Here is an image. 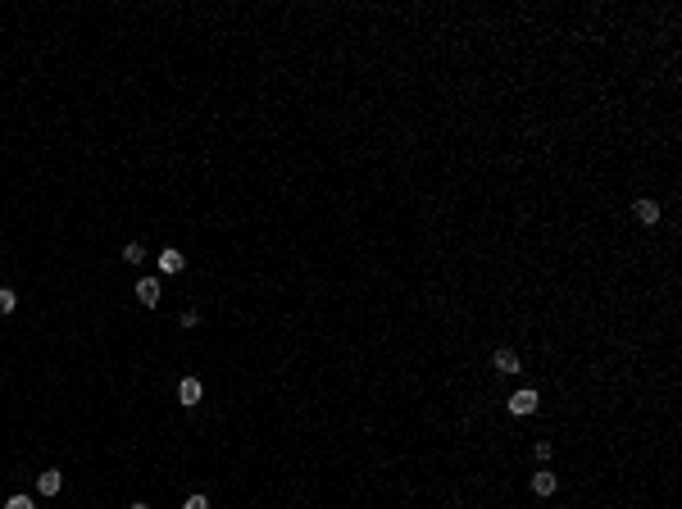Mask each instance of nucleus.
<instances>
[{
    "mask_svg": "<svg viewBox=\"0 0 682 509\" xmlns=\"http://www.w3.org/2000/svg\"><path fill=\"white\" fill-rule=\"evenodd\" d=\"M123 260L141 269V264H146V246H141V241H128V246H123Z\"/></svg>",
    "mask_w": 682,
    "mask_h": 509,
    "instance_id": "nucleus-9",
    "label": "nucleus"
},
{
    "mask_svg": "<svg viewBox=\"0 0 682 509\" xmlns=\"http://www.w3.org/2000/svg\"><path fill=\"white\" fill-rule=\"evenodd\" d=\"M14 309H19V291L0 287V314H14Z\"/></svg>",
    "mask_w": 682,
    "mask_h": 509,
    "instance_id": "nucleus-10",
    "label": "nucleus"
},
{
    "mask_svg": "<svg viewBox=\"0 0 682 509\" xmlns=\"http://www.w3.org/2000/svg\"><path fill=\"white\" fill-rule=\"evenodd\" d=\"M128 509H151V505H146V500H137V505H128Z\"/></svg>",
    "mask_w": 682,
    "mask_h": 509,
    "instance_id": "nucleus-14",
    "label": "nucleus"
},
{
    "mask_svg": "<svg viewBox=\"0 0 682 509\" xmlns=\"http://www.w3.org/2000/svg\"><path fill=\"white\" fill-rule=\"evenodd\" d=\"M491 369H496L500 378H514V373H519L523 364H519V355H514V350H509V346H500L496 355H491Z\"/></svg>",
    "mask_w": 682,
    "mask_h": 509,
    "instance_id": "nucleus-2",
    "label": "nucleus"
},
{
    "mask_svg": "<svg viewBox=\"0 0 682 509\" xmlns=\"http://www.w3.org/2000/svg\"><path fill=\"white\" fill-rule=\"evenodd\" d=\"M555 487H560V477H555L551 468H542V473H532V496H555Z\"/></svg>",
    "mask_w": 682,
    "mask_h": 509,
    "instance_id": "nucleus-8",
    "label": "nucleus"
},
{
    "mask_svg": "<svg viewBox=\"0 0 682 509\" xmlns=\"http://www.w3.org/2000/svg\"><path fill=\"white\" fill-rule=\"evenodd\" d=\"M182 509H209V500H205V496H187Z\"/></svg>",
    "mask_w": 682,
    "mask_h": 509,
    "instance_id": "nucleus-13",
    "label": "nucleus"
},
{
    "mask_svg": "<svg viewBox=\"0 0 682 509\" xmlns=\"http://www.w3.org/2000/svg\"><path fill=\"white\" fill-rule=\"evenodd\" d=\"M59 487H64V473H59V468H46V473L37 477V491H41V496H59Z\"/></svg>",
    "mask_w": 682,
    "mask_h": 509,
    "instance_id": "nucleus-7",
    "label": "nucleus"
},
{
    "mask_svg": "<svg viewBox=\"0 0 682 509\" xmlns=\"http://www.w3.org/2000/svg\"><path fill=\"white\" fill-rule=\"evenodd\" d=\"M632 218H637L641 228H655V223H660V205H655V200H646V195H641L637 205H632Z\"/></svg>",
    "mask_w": 682,
    "mask_h": 509,
    "instance_id": "nucleus-5",
    "label": "nucleus"
},
{
    "mask_svg": "<svg viewBox=\"0 0 682 509\" xmlns=\"http://www.w3.org/2000/svg\"><path fill=\"white\" fill-rule=\"evenodd\" d=\"M132 291H137V300L146 305V309H155V305H160V296H164V287H160V278H141Z\"/></svg>",
    "mask_w": 682,
    "mask_h": 509,
    "instance_id": "nucleus-3",
    "label": "nucleus"
},
{
    "mask_svg": "<svg viewBox=\"0 0 682 509\" xmlns=\"http://www.w3.org/2000/svg\"><path fill=\"white\" fill-rule=\"evenodd\" d=\"M200 396H205V387H200V378H182L178 382V401L191 410V405H200Z\"/></svg>",
    "mask_w": 682,
    "mask_h": 509,
    "instance_id": "nucleus-6",
    "label": "nucleus"
},
{
    "mask_svg": "<svg viewBox=\"0 0 682 509\" xmlns=\"http://www.w3.org/2000/svg\"><path fill=\"white\" fill-rule=\"evenodd\" d=\"M155 264H160V273H182V269H187V255H182L178 246H164Z\"/></svg>",
    "mask_w": 682,
    "mask_h": 509,
    "instance_id": "nucleus-4",
    "label": "nucleus"
},
{
    "mask_svg": "<svg viewBox=\"0 0 682 509\" xmlns=\"http://www.w3.org/2000/svg\"><path fill=\"white\" fill-rule=\"evenodd\" d=\"M537 410H542V396L532 387H519L509 396V414H514V419H528V414H537Z\"/></svg>",
    "mask_w": 682,
    "mask_h": 509,
    "instance_id": "nucleus-1",
    "label": "nucleus"
},
{
    "mask_svg": "<svg viewBox=\"0 0 682 509\" xmlns=\"http://www.w3.org/2000/svg\"><path fill=\"white\" fill-rule=\"evenodd\" d=\"M551 450H555V445L546 441V436H542V441H532V455L542 459V464H551Z\"/></svg>",
    "mask_w": 682,
    "mask_h": 509,
    "instance_id": "nucleus-11",
    "label": "nucleus"
},
{
    "mask_svg": "<svg viewBox=\"0 0 682 509\" xmlns=\"http://www.w3.org/2000/svg\"><path fill=\"white\" fill-rule=\"evenodd\" d=\"M5 509H37V500L32 496H10V500H5Z\"/></svg>",
    "mask_w": 682,
    "mask_h": 509,
    "instance_id": "nucleus-12",
    "label": "nucleus"
}]
</instances>
